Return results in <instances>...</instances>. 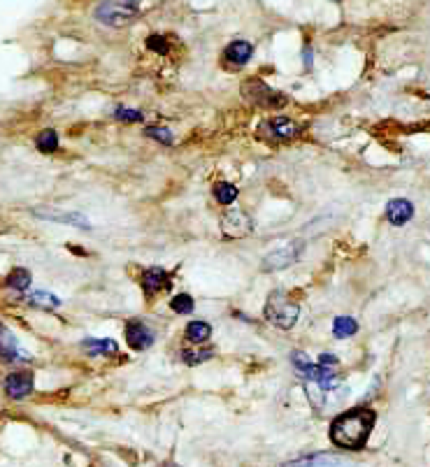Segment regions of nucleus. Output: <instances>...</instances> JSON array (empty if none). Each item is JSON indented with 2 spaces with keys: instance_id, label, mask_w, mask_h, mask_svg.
<instances>
[{
  "instance_id": "nucleus-1",
  "label": "nucleus",
  "mask_w": 430,
  "mask_h": 467,
  "mask_svg": "<svg viewBox=\"0 0 430 467\" xmlns=\"http://www.w3.org/2000/svg\"><path fill=\"white\" fill-rule=\"evenodd\" d=\"M377 421V414L370 407H354V409L340 414L330 423V439L335 446L347 451H359L366 446L372 425Z\"/></svg>"
},
{
  "instance_id": "nucleus-2",
  "label": "nucleus",
  "mask_w": 430,
  "mask_h": 467,
  "mask_svg": "<svg viewBox=\"0 0 430 467\" xmlns=\"http://www.w3.org/2000/svg\"><path fill=\"white\" fill-rule=\"evenodd\" d=\"M140 15V3L135 0H103L96 8V19L105 26H128L133 19Z\"/></svg>"
},
{
  "instance_id": "nucleus-3",
  "label": "nucleus",
  "mask_w": 430,
  "mask_h": 467,
  "mask_svg": "<svg viewBox=\"0 0 430 467\" xmlns=\"http://www.w3.org/2000/svg\"><path fill=\"white\" fill-rule=\"evenodd\" d=\"M298 316H300V305L293 303L289 296H284V293H273V296L268 298L266 303V319L273 325L282 330H289L293 328Z\"/></svg>"
},
{
  "instance_id": "nucleus-4",
  "label": "nucleus",
  "mask_w": 430,
  "mask_h": 467,
  "mask_svg": "<svg viewBox=\"0 0 430 467\" xmlns=\"http://www.w3.org/2000/svg\"><path fill=\"white\" fill-rule=\"evenodd\" d=\"M242 96L247 98L251 105H256V108H266V110H275V108L286 105V96L273 91L266 82H263V79H258V77L244 79Z\"/></svg>"
},
{
  "instance_id": "nucleus-5",
  "label": "nucleus",
  "mask_w": 430,
  "mask_h": 467,
  "mask_svg": "<svg viewBox=\"0 0 430 467\" xmlns=\"http://www.w3.org/2000/svg\"><path fill=\"white\" fill-rule=\"evenodd\" d=\"M302 242H291L286 246H280V249L270 251L266 258H263V270L275 272V270H284L291 268V265L298 263V258L302 256Z\"/></svg>"
},
{
  "instance_id": "nucleus-6",
  "label": "nucleus",
  "mask_w": 430,
  "mask_h": 467,
  "mask_svg": "<svg viewBox=\"0 0 430 467\" xmlns=\"http://www.w3.org/2000/svg\"><path fill=\"white\" fill-rule=\"evenodd\" d=\"M126 339H128L130 349L147 351L149 346L156 342V335L144 321H140V319H133V321L126 323Z\"/></svg>"
},
{
  "instance_id": "nucleus-7",
  "label": "nucleus",
  "mask_w": 430,
  "mask_h": 467,
  "mask_svg": "<svg viewBox=\"0 0 430 467\" xmlns=\"http://www.w3.org/2000/svg\"><path fill=\"white\" fill-rule=\"evenodd\" d=\"M33 389H35V377H33V372H12V375L5 377V393L12 398V400H24L28 398Z\"/></svg>"
},
{
  "instance_id": "nucleus-8",
  "label": "nucleus",
  "mask_w": 430,
  "mask_h": 467,
  "mask_svg": "<svg viewBox=\"0 0 430 467\" xmlns=\"http://www.w3.org/2000/svg\"><path fill=\"white\" fill-rule=\"evenodd\" d=\"M0 360L3 363H19V360H31V356L19 346L15 332L8 325L0 323Z\"/></svg>"
},
{
  "instance_id": "nucleus-9",
  "label": "nucleus",
  "mask_w": 430,
  "mask_h": 467,
  "mask_svg": "<svg viewBox=\"0 0 430 467\" xmlns=\"http://www.w3.org/2000/svg\"><path fill=\"white\" fill-rule=\"evenodd\" d=\"M221 228L226 237H244L254 230L251 228V219L242 210H228L221 219Z\"/></svg>"
},
{
  "instance_id": "nucleus-10",
  "label": "nucleus",
  "mask_w": 430,
  "mask_h": 467,
  "mask_svg": "<svg viewBox=\"0 0 430 467\" xmlns=\"http://www.w3.org/2000/svg\"><path fill=\"white\" fill-rule=\"evenodd\" d=\"M140 282H142L144 293H147L149 298L156 296V293L165 291V289H170V286H172V279H170V275L163 268H147V270L142 272Z\"/></svg>"
},
{
  "instance_id": "nucleus-11",
  "label": "nucleus",
  "mask_w": 430,
  "mask_h": 467,
  "mask_svg": "<svg viewBox=\"0 0 430 467\" xmlns=\"http://www.w3.org/2000/svg\"><path fill=\"white\" fill-rule=\"evenodd\" d=\"M266 130L277 139H293L302 133V126L289 117H273L266 124Z\"/></svg>"
},
{
  "instance_id": "nucleus-12",
  "label": "nucleus",
  "mask_w": 430,
  "mask_h": 467,
  "mask_svg": "<svg viewBox=\"0 0 430 467\" xmlns=\"http://www.w3.org/2000/svg\"><path fill=\"white\" fill-rule=\"evenodd\" d=\"M414 216V205L405 198H395L386 205V219L393 226H405Z\"/></svg>"
},
{
  "instance_id": "nucleus-13",
  "label": "nucleus",
  "mask_w": 430,
  "mask_h": 467,
  "mask_svg": "<svg viewBox=\"0 0 430 467\" xmlns=\"http://www.w3.org/2000/svg\"><path fill=\"white\" fill-rule=\"evenodd\" d=\"M37 216L42 219H51V221H61V223H72V226H79V228L89 230L91 223L89 219L84 214H79V212H44V210H35Z\"/></svg>"
},
{
  "instance_id": "nucleus-14",
  "label": "nucleus",
  "mask_w": 430,
  "mask_h": 467,
  "mask_svg": "<svg viewBox=\"0 0 430 467\" xmlns=\"http://www.w3.org/2000/svg\"><path fill=\"white\" fill-rule=\"evenodd\" d=\"M254 54V46L247 40H235V42L228 44L226 49V61H230L233 65H244Z\"/></svg>"
},
{
  "instance_id": "nucleus-15",
  "label": "nucleus",
  "mask_w": 430,
  "mask_h": 467,
  "mask_svg": "<svg viewBox=\"0 0 430 467\" xmlns=\"http://www.w3.org/2000/svg\"><path fill=\"white\" fill-rule=\"evenodd\" d=\"M342 460L337 456H328V453H314V456L293 460V463H286L284 467H340Z\"/></svg>"
},
{
  "instance_id": "nucleus-16",
  "label": "nucleus",
  "mask_w": 430,
  "mask_h": 467,
  "mask_svg": "<svg viewBox=\"0 0 430 467\" xmlns=\"http://www.w3.org/2000/svg\"><path fill=\"white\" fill-rule=\"evenodd\" d=\"M82 346H84V351L91 353V356H114L119 351V344L110 337H105V339L89 337V339H84Z\"/></svg>"
},
{
  "instance_id": "nucleus-17",
  "label": "nucleus",
  "mask_w": 430,
  "mask_h": 467,
  "mask_svg": "<svg viewBox=\"0 0 430 467\" xmlns=\"http://www.w3.org/2000/svg\"><path fill=\"white\" fill-rule=\"evenodd\" d=\"M26 303L31 307H40V309H56V307H61V300L56 296H51L47 291H35L31 293L28 298H26Z\"/></svg>"
},
{
  "instance_id": "nucleus-18",
  "label": "nucleus",
  "mask_w": 430,
  "mask_h": 467,
  "mask_svg": "<svg viewBox=\"0 0 430 467\" xmlns=\"http://www.w3.org/2000/svg\"><path fill=\"white\" fill-rule=\"evenodd\" d=\"M187 337H189V342H194V344H205L212 337L209 323H205V321H191L187 325Z\"/></svg>"
},
{
  "instance_id": "nucleus-19",
  "label": "nucleus",
  "mask_w": 430,
  "mask_h": 467,
  "mask_svg": "<svg viewBox=\"0 0 430 467\" xmlns=\"http://www.w3.org/2000/svg\"><path fill=\"white\" fill-rule=\"evenodd\" d=\"M359 332V323L354 321L352 316H337L333 321V335L337 339H344V337H352Z\"/></svg>"
},
{
  "instance_id": "nucleus-20",
  "label": "nucleus",
  "mask_w": 430,
  "mask_h": 467,
  "mask_svg": "<svg viewBox=\"0 0 430 467\" xmlns=\"http://www.w3.org/2000/svg\"><path fill=\"white\" fill-rule=\"evenodd\" d=\"M5 284L10 286V289H15V291H28V286H31V272L28 270H24V268H15L8 275V279H5Z\"/></svg>"
},
{
  "instance_id": "nucleus-21",
  "label": "nucleus",
  "mask_w": 430,
  "mask_h": 467,
  "mask_svg": "<svg viewBox=\"0 0 430 467\" xmlns=\"http://www.w3.org/2000/svg\"><path fill=\"white\" fill-rule=\"evenodd\" d=\"M35 146H37V151H42V153H54L58 149V135H56V130L47 128V130L40 133V135L35 137Z\"/></svg>"
},
{
  "instance_id": "nucleus-22",
  "label": "nucleus",
  "mask_w": 430,
  "mask_h": 467,
  "mask_svg": "<svg viewBox=\"0 0 430 467\" xmlns=\"http://www.w3.org/2000/svg\"><path fill=\"white\" fill-rule=\"evenodd\" d=\"M214 200L219 205H230V203H235V198H237V186H233V184H228V182H219V184H214Z\"/></svg>"
},
{
  "instance_id": "nucleus-23",
  "label": "nucleus",
  "mask_w": 430,
  "mask_h": 467,
  "mask_svg": "<svg viewBox=\"0 0 430 467\" xmlns=\"http://www.w3.org/2000/svg\"><path fill=\"white\" fill-rule=\"evenodd\" d=\"M194 298L189 296V293H177V296H172L170 300V309L177 312V314H191L194 312Z\"/></svg>"
},
{
  "instance_id": "nucleus-24",
  "label": "nucleus",
  "mask_w": 430,
  "mask_h": 467,
  "mask_svg": "<svg viewBox=\"0 0 430 467\" xmlns=\"http://www.w3.org/2000/svg\"><path fill=\"white\" fill-rule=\"evenodd\" d=\"M212 356H214V351L212 349H187V351H182V358H184V363L187 365H200V363H205V360H209Z\"/></svg>"
},
{
  "instance_id": "nucleus-25",
  "label": "nucleus",
  "mask_w": 430,
  "mask_h": 467,
  "mask_svg": "<svg viewBox=\"0 0 430 467\" xmlns=\"http://www.w3.org/2000/svg\"><path fill=\"white\" fill-rule=\"evenodd\" d=\"M144 135L156 139V142H161L165 146H170L175 142V137H172V133L168 128H163V126H149V128H144Z\"/></svg>"
},
{
  "instance_id": "nucleus-26",
  "label": "nucleus",
  "mask_w": 430,
  "mask_h": 467,
  "mask_svg": "<svg viewBox=\"0 0 430 467\" xmlns=\"http://www.w3.org/2000/svg\"><path fill=\"white\" fill-rule=\"evenodd\" d=\"M147 46L151 51H156V54H161V56H165L170 51V42H168V37H165V35H149L147 37Z\"/></svg>"
},
{
  "instance_id": "nucleus-27",
  "label": "nucleus",
  "mask_w": 430,
  "mask_h": 467,
  "mask_svg": "<svg viewBox=\"0 0 430 467\" xmlns=\"http://www.w3.org/2000/svg\"><path fill=\"white\" fill-rule=\"evenodd\" d=\"M305 386H307L309 402H312V407H314V409H321L323 402H326V398H323V391H326V389H321V386L314 384V382H307Z\"/></svg>"
},
{
  "instance_id": "nucleus-28",
  "label": "nucleus",
  "mask_w": 430,
  "mask_h": 467,
  "mask_svg": "<svg viewBox=\"0 0 430 467\" xmlns=\"http://www.w3.org/2000/svg\"><path fill=\"white\" fill-rule=\"evenodd\" d=\"M114 117L119 119V121H128V124H135V121H142V112H137V110H123V108H119L117 112H114Z\"/></svg>"
},
{
  "instance_id": "nucleus-29",
  "label": "nucleus",
  "mask_w": 430,
  "mask_h": 467,
  "mask_svg": "<svg viewBox=\"0 0 430 467\" xmlns=\"http://www.w3.org/2000/svg\"><path fill=\"white\" fill-rule=\"evenodd\" d=\"M337 363H340V360H337V356H333V353H321L319 356V365H323V368L328 370H333Z\"/></svg>"
},
{
  "instance_id": "nucleus-30",
  "label": "nucleus",
  "mask_w": 430,
  "mask_h": 467,
  "mask_svg": "<svg viewBox=\"0 0 430 467\" xmlns=\"http://www.w3.org/2000/svg\"><path fill=\"white\" fill-rule=\"evenodd\" d=\"M305 68H307V70L312 68V49H309V46L305 49Z\"/></svg>"
},
{
  "instance_id": "nucleus-31",
  "label": "nucleus",
  "mask_w": 430,
  "mask_h": 467,
  "mask_svg": "<svg viewBox=\"0 0 430 467\" xmlns=\"http://www.w3.org/2000/svg\"><path fill=\"white\" fill-rule=\"evenodd\" d=\"M135 3H140V0H135Z\"/></svg>"
}]
</instances>
